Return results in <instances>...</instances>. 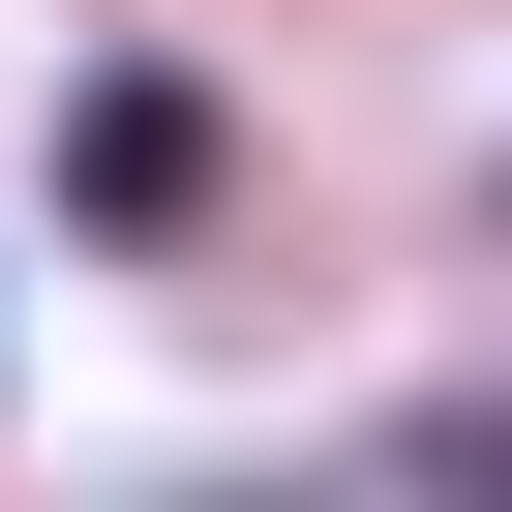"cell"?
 I'll return each mask as SVG.
<instances>
[{
	"instance_id": "cell-1",
	"label": "cell",
	"mask_w": 512,
	"mask_h": 512,
	"mask_svg": "<svg viewBox=\"0 0 512 512\" xmlns=\"http://www.w3.org/2000/svg\"><path fill=\"white\" fill-rule=\"evenodd\" d=\"M61 181H91L121 241H151V211H211V91H151V61H121V91H61Z\"/></svg>"
},
{
	"instance_id": "cell-2",
	"label": "cell",
	"mask_w": 512,
	"mask_h": 512,
	"mask_svg": "<svg viewBox=\"0 0 512 512\" xmlns=\"http://www.w3.org/2000/svg\"><path fill=\"white\" fill-rule=\"evenodd\" d=\"M422 482H512V422H422Z\"/></svg>"
}]
</instances>
